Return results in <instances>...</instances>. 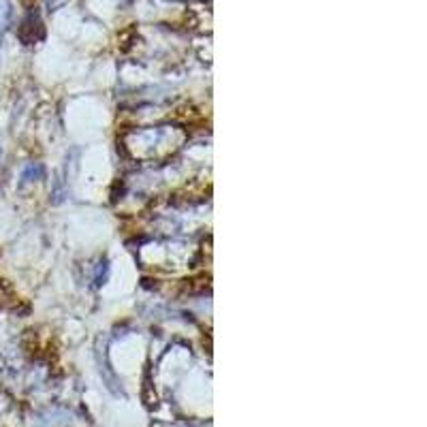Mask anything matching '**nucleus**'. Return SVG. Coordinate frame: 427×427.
Here are the masks:
<instances>
[{"label": "nucleus", "mask_w": 427, "mask_h": 427, "mask_svg": "<svg viewBox=\"0 0 427 427\" xmlns=\"http://www.w3.org/2000/svg\"><path fill=\"white\" fill-rule=\"evenodd\" d=\"M37 177H41V167L39 165H30L22 175L24 182H37Z\"/></svg>", "instance_id": "f257e3e1"}, {"label": "nucleus", "mask_w": 427, "mask_h": 427, "mask_svg": "<svg viewBox=\"0 0 427 427\" xmlns=\"http://www.w3.org/2000/svg\"><path fill=\"white\" fill-rule=\"evenodd\" d=\"M0 154H3V147H0Z\"/></svg>", "instance_id": "f03ea898"}]
</instances>
